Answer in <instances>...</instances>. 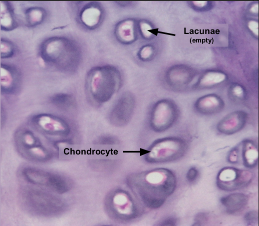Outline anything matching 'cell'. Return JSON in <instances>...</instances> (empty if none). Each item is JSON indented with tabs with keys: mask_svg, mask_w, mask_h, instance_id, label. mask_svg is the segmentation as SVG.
<instances>
[{
	"mask_svg": "<svg viewBox=\"0 0 259 226\" xmlns=\"http://www.w3.org/2000/svg\"><path fill=\"white\" fill-rule=\"evenodd\" d=\"M221 104V101L217 96L209 95L201 98L196 106L201 113L209 114L218 112Z\"/></svg>",
	"mask_w": 259,
	"mask_h": 226,
	"instance_id": "obj_18",
	"label": "cell"
},
{
	"mask_svg": "<svg viewBox=\"0 0 259 226\" xmlns=\"http://www.w3.org/2000/svg\"><path fill=\"white\" fill-rule=\"evenodd\" d=\"M39 54L47 66L63 72L76 70L80 63V48L74 40L66 37L54 36L41 42Z\"/></svg>",
	"mask_w": 259,
	"mask_h": 226,
	"instance_id": "obj_2",
	"label": "cell"
},
{
	"mask_svg": "<svg viewBox=\"0 0 259 226\" xmlns=\"http://www.w3.org/2000/svg\"><path fill=\"white\" fill-rule=\"evenodd\" d=\"M241 158L244 166L248 168L257 166L259 160L258 148L252 140L246 139L241 143Z\"/></svg>",
	"mask_w": 259,
	"mask_h": 226,
	"instance_id": "obj_16",
	"label": "cell"
},
{
	"mask_svg": "<svg viewBox=\"0 0 259 226\" xmlns=\"http://www.w3.org/2000/svg\"><path fill=\"white\" fill-rule=\"evenodd\" d=\"M137 27L138 34L142 38L148 40L154 36L153 28L148 21L143 19L138 20Z\"/></svg>",
	"mask_w": 259,
	"mask_h": 226,
	"instance_id": "obj_22",
	"label": "cell"
},
{
	"mask_svg": "<svg viewBox=\"0 0 259 226\" xmlns=\"http://www.w3.org/2000/svg\"><path fill=\"white\" fill-rule=\"evenodd\" d=\"M135 98L130 92H125L118 99L109 115L111 122L117 126H123L130 120L135 108Z\"/></svg>",
	"mask_w": 259,
	"mask_h": 226,
	"instance_id": "obj_8",
	"label": "cell"
},
{
	"mask_svg": "<svg viewBox=\"0 0 259 226\" xmlns=\"http://www.w3.org/2000/svg\"><path fill=\"white\" fill-rule=\"evenodd\" d=\"M15 48L14 44L4 38L0 40V58H11L15 54Z\"/></svg>",
	"mask_w": 259,
	"mask_h": 226,
	"instance_id": "obj_23",
	"label": "cell"
},
{
	"mask_svg": "<svg viewBox=\"0 0 259 226\" xmlns=\"http://www.w3.org/2000/svg\"><path fill=\"white\" fill-rule=\"evenodd\" d=\"M233 94L237 98H242L244 94L243 88L240 85H236L232 88Z\"/></svg>",
	"mask_w": 259,
	"mask_h": 226,
	"instance_id": "obj_28",
	"label": "cell"
},
{
	"mask_svg": "<svg viewBox=\"0 0 259 226\" xmlns=\"http://www.w3.org/2000/svg\"><path fill=\"white\" fill-rule=\"evenodd\" d=\"M250 11L255 14H257L259 12V5L258 4H255L250 8Z\"/></svg>",
	"mask_w": 259,
	"mask_h": 226,
	"instance_id": "obj_32",
	"label": "cell"
},
{
	"mask_svg": "<svg viewBox=\"0 0 259 226\" xmlns=\"http://www.w3.org/2000/svg\"><path fill=\"white\" fill-rule=\"evenodd\" d=\"M24 16L26 25L29 27H34L45 20L46 11L41 6H31L25 10Z\"/></svg>",
	"mask_w": 259,
	"mask_h": 226,
	"instance_id": "obj_19",
	"label": "cell"
},
{
	"mask_svg": "<svg viewBox=\"0 0 259 226\" xmlns=\"http://www.w3.org/2000/svg\"><path fill=\"white\" fill-rule=\"evenodd\" d=\"M34 124L40 130L53 134H63L68 133V125L62 119L48 114H42L35 116Z\"/></svg>",
	"mask_w": 259,
	"mask_h": 226,
	"instance_id": "obj_12",
	"label": "cell"
},
{
	"mask_svg": "<svg viewBox=\"0 0 259 226\" xmlns=\"http://www.w3.org/2000/svg\"><path fill=\"white\" fill-rule=\"evenodd\" d=\"M244 218L248 225L253 226L258 222V213L255 211H250L247 212Z\"/></svg>",
	"mask_w": 259,
	"mask_h": 226,
	"instance_id": "obj_26",
	"label": "cell"
},
{
	"mask_svg": "<svg viewBox=\"0 0 259 226\" xmlns=\"http://www.w3.org/2000/svg\"><path fill=\"white\" fill-rule=\"evenodd\" d=\"M247 120L246 114L242 112H236L225 116L218 123L217 130L221 134H232L241 130Z\"/></svg>",
	"mask_w": 259,
	"mask_h": 226,
	"instance_id": "obj_13",
	"label": "cell"
},
{
	"mask_svg": "<svg viewBox=\"0 0 259 226\" xmlns=\"http://www.w3.org/2000/svg\"><path fill=\"white\" fill-rule=\"evenodd\" d=\"M105 15L104 8L100 2H90L81 7L78 13V20L83 28L93 30L102 24Z\"/></svg>",
	"mask_w": 259,
	"mask_h": 226,
	"instance_id": "obj_9",
	"label": "cell"
},
{
	"mask_svg": "<svg viewBox=\"0 0 259 226\" xmlns=\"http://www.w3.org/2000/svg\"><path fill=\"white\" fill-rule=\"evenodd\" d=\"M199 175L198 170L195 167H192L188 170L186 174V178L190 182H193L197 180Z\"/></svg>",
	"mask_w": 259,
	"mask_h": 226,
	"instance_id": "obj_27",
	"label": "cell"
},
{
	"mask_svg": "<svg viewBox=\"0 0 259 226\" xmlns=\"http://www.w3.org/2000/svg\"><path fill=\"white\" fill-rule=\"evenodd\" d=\"M0 68L1 92L8 95L17 93L21 82L19 70L13 65L5 64H1Z\"/></svg>",
	"mask_w": 259,
	"mask_h": 226,
	"instance_id": "obj_10",
	"label": "cell"
},
{
	"mask_svg": "<svg viewBox=\"0 0 259 226\" xmlns=\"http://www.w3.org/2000/svg\"><path fill=\"white\" fill-rule=\"evenodd\" d=\"M189 76L188 68L183 66L177 65L167 70L165 80L169 86L179 89L188 82Z\"/></svg>",
	"mask_w": 259,
	"mask_h": 226,
	"instance_id": "obj_15",
	"label": "cell"
},
{
	"mask_svg": "<svg viewBox=\"0 0 259 226\" xmlns=\"http://www.w3.org/2000/svg\"><path fill=\"white\" fill-rule=\"evenodd\" d=\"M225 74L217 71H212L206 73L200 79L199 84L202 86H210L219 84L225 80Z\"/></svg>",
	"mask_w": 259,
	"mask_h": 226,
	"instance_id": "obj_20",
	"label": "cell"
},
{
	"mask_svg": "<svg viewBox=\"0 0 259 226\" xmlns=\"http://www.w3.org/2000/svg\"><path fill=\"white\" fill-rule=\"evenodd\" d=\"M109 210L115 219L128 221L137 218L141 213L137 202L123 189L114 190L108 200Z\"/></svg>",
	"mask_w": 259,
	"mask_h": 226,
	"instance_id": "obj_5",
	"label": "cell"
},
{
	"mask_svg": "<svg viewBox=\"0 0 259 226\" xmlns=\"http://www.w3.org/2000/svg\"><path fill=\"white\" fill-rule=\"evenodd\" d=\"M137 21L128 18L118 22L114 28V35L117 40L123 45L131 44L138 38Z\"/></svg>",
	"mask_w": 259,
	"mask_h": 226,
	"instance_id": "obj_11",
	"label": "cell"
},
{
	"mask_svg": "<svg viewBox=\"0 0 259 226\" xmlns=\"http://www.w3.org/2000/svg\"><path fill=\"white\" fill-rule=\"evenodd\" d=\"M179 112L172 101L164 99L157 102L149 115L150 128L155 132H161L170 128L178 119Z\"/></svg>",
	"mask_w": 259,
	"mask_h": 226,
	"instance_id": "obj_6",
	"label": "cell"
},
{
	"mask_svg": "<svg viewBox=\"0 0 259 226\" xmlns=\"http://www.w3.org/2000/svg\"><path fill=\"white\" fill-rule=\"evenodd\" d=\"M116 4H118V6L121 7H126L132 6L134 2H116Z\"/></svg>",
	"mask_w": 259,
	"mask_h": 226,
	"instance_id": "obj_30",
	"label": "cell"
},
{
	"mask_svg": "<svg viewBox=\"0 0 259 226\" xmlns=\"http://www.w3.org/2000/svg\"><path fill=\"white\" fill-rule=\"evenodd\" d=\"M0 25L1 30L10 31L18 26L14 9L10 2H0Z\"/></svg>",
	"mask_w": 259,
	"mask_h": 226,
	"instance_id": "obj_17",
	"label": "cell"
},
{
	"mask_svg": "<svg viewBox=\"0 0 259 226\" xmlns=\"http://www.w3.org/2000/svg\"><path fill=\"white\" fill-rule=\"evenodd\" d=\"M241 157V144H240L233 148L228 155L227 160L231 164H237L240 161Z\"/></svg>",
	"mask_w": 259,
	"mask_h": 226,
	"instance_id": "obj_25",
	"label": "cell"
},
{
	"mask_svg": "<svg viewBox=\"0 0 259 226\" xmlns=\"http://www.w3.org/2000/svg\"><path fill=\"white\" fill-rule=\"evenodd\" d=\"M253 179V174L251 171L228 166L218 172L216 184L220 190L232 192L247 186Z\"/></svg>",
	"mask_w": 259,
	"mask_h": 226,
	"instance_id": "obj_7",
	"label": "cell"
},
{
	"mask_svg": "<svg viewBox=\"0 0 259 226\" xmlns=\"http://www.w3.org/2000/svg\"><path fill=\"white\" fill-rule=\"evenodd\" d=\"M248 27L250 30L255 35L258 36L259 34V24L257 21L251 20L248 23Z\"/></svg>",
	"mask_w": 259,
	"mask_h": 226,
	"instance_id": "obj_29",
	"label": "cell"
},
{
	"mask_svg": "<svg viewBox=\"0 0 259 226\" xmlns=\"http://www.w3.org/2000/svg\"><path fill=\"white\" fill-rule=\"evenodd\" d=\"M120 71L110 64L95 66L87 72L85 81L86 95L90 100L101 105L108 102L122 86Z\"/></svg>",
	"mask_w": 259,
	"mask_h": 226,
	"instance_id": "obj_3",
	"label": "cell"
},
{
	"mask_svg": "<svg viewBox=\"0 0 259 226\" xmlns=\"http://www.w3.org/2000/svg\"><path fill=\"white\" fill-rule=\"evenodd\" d=\"M187 144L181 138L168 136L155 140L146 150L144 158L151 164L173 162L186 152Z\"/></svg>",
	"mask_w": 259,
	"mask_h": 226,
	"instance_id": "obj_4",
	"label": "cell"
},
{
	"mask_svg": "<svg viewBox=\"0 0 259 226\" xmlns=\"http://www.w3.org/2000/svg\"><path fill=\"white\" fill-rule=\"evenodd\" d=\"M50 100L53 105L62 108H67L70 107L73 102L72 96L65 93L55 94L51 98Z\"/></svg>",
	"mask_w": 259,
	"mask_h": 226,
	"instance_id": "obj_21",
	"label": "cell"
},
{
	"mask_svg": "<svg viewBox=\"0 0 259 226\" xmlns=\"http://www.w3.org/2000/svg\"><path fill=\"white\" fill-rule=\"evenodd\" d=\"M154 54V49L150 44H145L141 46L137 52V56L139 60L147 62L151 60Z\"/></svg>",
	"mask_w": 259,
	"mask_h": 226,
	"instance_id": "obj_24",
	"label": "cell"
},
{
	"mask_svg": "<svg viewBox=\"0 0 259 226\" xmlns=\"http://www.w3.org/2000/svg\"><path fill=\"white\" fill-rule=\"evenodd\" d=\"M249 200L248 196L243 194L235 192L229 194L221 198V202L229 214H234L242 211Z\"/></svg>",
	"mask_w": 259,
	"mask_h": 226,
	"instance_id": "obj_14",
	"label": "cell"
},
{
	"mask_svg": "<svg viewBox=\"0 0 259 226\" xmlns=\"http://www.w3.org/2000/svg\"><path fill=\"white\" fill-rule=\"evenodd\" d=\"M193 4H195V6H198V7H200V8H202V7H204L205 6H206L207 4V2H205V1H195V2H192Z\"/></svg>",
	"mask_w": 259,
	"mask_h": 226,
	"instance_id": "obj_31",
	"label": "cell"
},
{
	"mask_svg": "<svg viewBox=\"0 0 259 226\" xmlns=\"http://www.w3.org/2000/svg\"><path fill=\"white\" fill-rule=\"evenodd\" d=\"M126 183L139 202L149 208L156 209L174 192L177 181L171 170L156 168L130 174Z\"/></svg>",
	"mask_w": 259,
	"mask_h": 226,
	"instance_id": "obj_1",
	"label": "cell"
}]
</instances>
